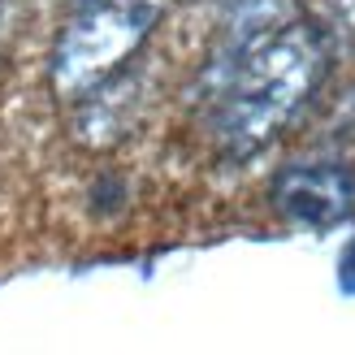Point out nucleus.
<instances>
[{"label": "nucleus", "instance_id": "f257e3e1", "mask_svg": "<svg viewBox=\"0 0 355 355\" xmlns=\"http://www.w3.org/2000/svg\"><path fill=\"white\" fill-rule=\"evenodd\" d=\"M329 69L325 31L291 22L252 40L225 74L217 100V139L230 156L260 152L308 104Z\"/></svg>", "mask_w": 355, "mask_h": 355}, {"label": "nucleus", "instance_id": "f03ea898", "mask_svg": "<svg viewBox=\"0 0 355 355\" xmlns=\"http://www.w3.org/2000/svg\"><path fill=\"white\" fill-rule=\"evenodd\" d=\"M165 9L169 0H83L52 48V92L61 100H78L96 83L117 74L152 35Z\"/></svg>", "mask_w": 355, "mask_h": 355}, {"label": "nucleus", "instance_id": "7ed1b4c3", "mask_svg": "<svg viewBox=\"0 0 355 355\" xmlns=\"http://www.w3.org/2000/svg\"><path fill=\"white\" fill-rule=\"evenodd\" d=\"M273 204L299 225H334L355 204V178L343 165H291L273 182Z\"/></svg>", "mask_w": 355, "mask_h": 355}, {"label": "nucleus", "instance_id": "20e7f679", "mask_svg": "<svg viewBox=\"0 0 355 355\" xmlns=\"http://www.w3.org/2000/svg\"><path fill=\"white\" fill-rule=\"evenodd\" d=\"M316 13V26H329L338 35H355V0H308Z\"/></svg>", "mask_w": 355, "mask_h": 355}, {"label": "nucleus", "instance_id": "39448f33", "mask_svg": "<svg viewBox=\"0 0 355 355\" xmlns=\"http://www.w3.org/2000/svg\"><path fill=\"white\" fill-rule=\"evenodd\" d=\"M0 35H5V0H0Z\"/></svg>", "mask_w": 355, "mask_h": 355}]
</instances>
